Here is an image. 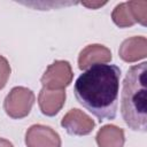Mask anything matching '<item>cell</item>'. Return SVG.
I'll use <instances>...</instances> for the list:
<instances>
[{
    "label": "cell",
    "mask_w": 147,
    "mask_h": 147,
    "mask_svg": "<svg viewBox=\"0 0 147 147\" xmlns=\"http://www.w3.org/2000/svg\"><path fill=\"white\" fill-rule=\"evenodd\" d=\"M121 69L115 64L96 63L76 79L75 98L99 122L114 119L118 109Z\"/></svg>",
    "instance_id": "obj_1"
},
{
    "label": "cell",
    "mask_w": 147,
    "mask_h": 147,
    "mask_svg": "<svg viewBox=\"0 0 147 147\" xmlns=\"http://www.w3.org/2000/svg\"><path fill=\"white\" fill-rule=\"evenodd\" d=\"M147 62L132 65L123 80L121 114L125 124L133 131H147Z\"/></svg>",
    "instance_id": "obj_2"
},
{
    "label": "cell",
    "mask_w": 147,
    "mask_h": 147,
    "mask_svg": "<svg viewBox=\"0 0 147 147\" xmlns=\"http://www.w3.org/2000/svg\"><path fill=\"white\" fill-rule=\"evenodd\" d=\"M34 103V94L31 90L16 86L10 90L3 101V109L6 114L15 119L26 117Z\"/></svg>",
    "instance_id": "obj_3"
},
{
    "label": "cell",
    "mask_w": 147,
    "mask_h": 147,
    "mask_svg": "<svg viewBox=\"0 0 147 147\" xmlns=\"http://www.w3.org/2000/svg\"><path fill=\"white\" fill-rule=\"evenodd\" d=\"M114 23L119 28L132 26L140 23L146 26L147 22V2L146 1H127L117 5L111 14Z\"/></svg>",
    "instance_id": "obj_4"
},
{
    "label": "cell",
    "mask_w": 147,
    "mask_h": 147,
    "mask_svg": "<svg viewBox=\"0 0 147 147\" xmlns=\"http://www.w3.org/2000/svg\"><path fill=\"white\" fill-rule=\"evenodd\" d=\"M72 70L68 61H54L44 72L40 82L48 90H64L72 80Z\"/></svg>",
    "instance_id": "obj_5"
},
{
    "label": "cell",
    "mask_w": 147,
    "mask_h": 147,
    "mask_svg": "<svg viewBox=\"0 0 147 147\" xmlns=\"http://www.w3.org/2000/svg\"><path fill=\"white\" fill-rule=\"evenodd\" d=\"M25 145L28 147H61V138L52 127L34 124L25 133Z\"/></svg>",
    "instance_id": "obj_6"
},
{
    "label": "cell",
    "mask_w": 147,
    "mask_h": 147,
    "mask_svg": "<svg viewBox=\"0 0 147 147\" xmlns=\"http://www.w3.org/2000/svg\"><path fill=\"white\" fill-rule=\"evenodd\" d=\"M61 125L70 136L80 137L90 134L94 129L95 123L88 115L77 108H74L63 116L61 119Z\"/></svg>",
    "instance_id": "obj_7"
},
{
    "label": "cell",
    "mask_w": 147,
    "mask_h": 147,
    "mask_svg": "<svg viewBox=\"0 0 147 147\" xmlns=\"http://www.w3.org/2000/svg\"><path fill=\"white\" fill-rule=\"evenodd\" d=\"M65 102L64 90H48L42 87L38 95L40 111L46 116H55Z\"/></svg>",
    "instance_id": "obj_8"
},
{
    "label": "cell",
    "mask_w": 147,
    "mask_h": 147,
    "mask_svg": "<svg viewBox=\"0 0 147 147\" xmlns=\"http://www.w3.org/2000/svg\"><path fill=\"white\" fill-rule=\"evenodd\" d=\"M113 59L110 49L103 45L93 44L86 46L78 56V68L85 70L96 63H108Z\"/></svg>",
    "instance_id": "obj_9"
},
{
    "label": "cell",
    "mask_w": 147,
    "mask_h": 147,
    "mask_svg": "<svg viewBox=\"0 0 147 147\" xmlns=\"http://www.w3.org/2000/svg\"><path fill=\"white\" fill-rule=\"evenodd\" d=\"M119 56L125 62H136L147 55V40L145 37H132L125 39L118 51Z\"/></svg>",
    "instance_id": "obj_10"
},
{
    "label": "cell",
    "mask_w": 147,
    "mask_h": 147,
    "mask_svg": "<svg viewBox=\"0 0 147 147\" xmlns=\"http://www.w3.org/2000/svg\"><path fill=\"white\" fill-rule=\"evenodd\" d=\"M96 144L99 147H123L124 131L115 125H105L96 133Z\"/></svg>",
    "instance_id": "obj_11"
},
{
    "label": "cell",
    "mask_w": 147,
    "mask_h": 147,
    "mask_svg": "<svg viewBox=\"0 0 147 147\" xmlns=\"http://www.w3.org/2000/svg\"><path fill=\"white\" fill-rule=\"evenodd\" d=\"M10 76V65L6 57L0 55V90H2Z\"/></svg>",
    "instance_id": "obj_12"
},
{
    "label": "cell",
    "mask_w": 147,
    "mask_h": 147,
    "mask_svg": "<svg viewBox=\"0 0 147 147\" xmlns=\"http://www.w3.org/2000/svg\"><path fill=\"white\" fill-rule=\"evenodd\" d=\"M107 2H92V3H90V2H82V5L83 6H86V7H88V8H98V7H101V6H103V5H106Z\"/></svg>",
    "instance_id": "obj_13"
},
{
    "label": "cell",
    "mask_w": 147,
    "mask_h": 147,
    "mask_svg": "<svg viewBox=\"0 0 147 147\" xmlns=\"http://www.w3.org/2000/svg\"><path fill=\"white\" fill-rule=\"evenodd\" d=\"M0 147H14L13 144L10 141H8L7 139L0 138Z\"/></svg>",
    "instance_id": "obj_14"
}]
</instances>
